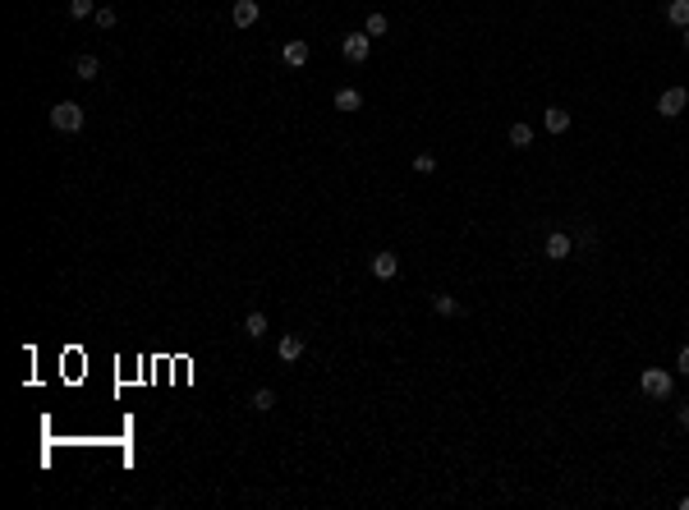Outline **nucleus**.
<instances>
[{"label":"nucleus","instance_id":"f257e3e1","mask_svg":"<svg viewBox=\"0 0 689 510\" xmlns=\"http://www.w3.org/2000/svg\"><path fill=\"white\" fill-rule=\"evenodd\" d=\"M51 124L60 134H79L83 129V106L79 102H55L51 106Z\"/></svg>","mask_w":689,"mask_h":510},{"label":"nucleus","instance_id":"f03ea898","mask_svg":"<svg viewBox=\"0 0 689 510\" xmlns=\"http://www.w3.org/2000/svg\"><path fill=\"white\" fill-rule=\"evenodd\" d=\"M639 386H644V396L666 400V396H671V386H676V381H671V372H666V368H648L644 377H639Z\"/></svg>","mask_w":689,"mask_h":510},{"label":"nucleus","instance_id":"7ed1b4c3","mask_svg":"<svg viewBox=\"0 0 689 510\" xmlns=\"http://www.w3.org/2000/svg\"><path fill=\"white\" fill-rule=\"evenodd\" d=\"M368 51H373V37H368V33H349V37H341V55H345L349 65H363Z\"/></svg>","mask_w":689,"mask_h":510},{"label":"nucleus","instance_id":"20e7f679","mask_svg":"<svg viewBox=\"0 0 689 510\" xmlns=\"http://www.w3.org/2000/svg\"><path fill=\"white\" fill-rule=\"evenodd\" d=\"M685 106H689V92H685V87H666L662 102H657V111H662L666 120H676V115H680Z\"/></svg>","mask_w":689,"mask_h":510},{"label":"nucleus","instance_id":"39448f33","mask_svg":"<svg viewBox=\"0 0 689 510\" xmlns=\"http://www.w3.org/2000/svg\"><path fill=\"white\" fill-rule=\"evenodd\" d=\"M230 18H235V28H253L258 18H262V5H258V0H235Z\"/></svg>","mask_w":689,"mask_h":510},{"label":"nucleus","instance_id":"423d86ee","mask_svg":"<svg viewBox=\"0 0 689 510\" xmlns=\"http://www.w3.org/2000/svg\"><path fill=\"white\" fill-rule=\"evenodd\" d=\"M570 253H575V239H570L566 230H556V234H547V258L551 262H566Z\"/></svg>","mask_w":689,"mask_h":510},{"label":"nucleus","instance_id":"0eeeda50","mask_svg":"<svg viewBox=\"0 0 689 510\" xmlns=\"http://www.w3.org/2000/svg\"><path fill=\"white\" fill-rule=\"evenodd\" d=\"M308 55H313V46H308V42H285L280 60H285L290 70H304V65H308Z\"/></svg>","mask_w":689,"mask_h":510},{"label":"nucleus","instance_id":"6e6552de","mask_svg":"<svg viewBox=\"0 0 689 510\" xmlns=\"http://www.w3.org/2000/svg\"><path fill=\"white\" fill-rule=\"evenodd\" d=\"M395 271H400V258H395V253H373V276L377 281H395Z\"/></svg>","mask_w":689,"mask_h":510},{"label":"nucleus","instance_id":"1a4fd4ad","mask_svg":"<svg viewBox=\"0 0 689 510\" xmlns=\"http://www.w3.org/2000/svg\"><path fill=\"white\" fill-rule=\"evenodd\" d=\"M276 359H280V364H294V359H304V336H280Z\"/></svg>","mask_w":689,"mask_h":510},{"label":"nucleus","instance_id":"9d476101","mask_svg":"<svg viewBox=\"0 0 689 510\" xmlns=\"http://www.w3.org/2000/svg\"><path fill=\"white\" fill-rule=\"evenodd\" d=\"M97 74H101V60H97V55H79V60H74V78H83V83H92Z\"/></svg>","mask_w":689,"mask_h":510},{"label":"nucleus","instance_id":"9b49d317","mask_svg":"<svg viewBox=\"0 0 689 510\" xmlns=\"http://www.w3.org/2000/svg\"><path fill=\"white\" fill-rule=\"evenodd\" d=\"M542 124H547V134H566V129H570V111H561V106H551V111L542 115Z\"/></svg>","mask_w":689,"mask_h":510},{"label":"nucleus","instance_id":"f8f14e48","mask_svg":"<svg viewBox=\"0 0 689 510\" xmlns=\"http://www.w3.org/2000/svg\"><path fill=\"white\" fill-rule=\"evenodd\" d=\"M248 405H253L258 414H271V409H276V391H271V386H258V391H253V400H248Z\"/></svg>","mask_w":689,"mask_h":510},{"label":"nucleus","instance_id":"ddd939ff","mask_svg":"<svg viewBox=\"0 0 689 510\" xmlns=\"http://www.w3.org/2000/svg\"><path fill=\"white\" fill-rule=\"evenodd\" d=\"M666 18L676 28H689V0H666Z\"/></svg>","mask_w":689,"mask_h":510},{"label":"nucleus","instance_id":"4468645a","mask_svg":"<svg viewBox=\"0 0 689 510\" xmlns=\"http://www.w3.org/2000/svg\"><path fill=\"white\" fill-rule=\"evenodd\" d=\"M358 106H363L358 87H341V92H336V111H358Z\"/></svg>","mask_w":689,"mask_h":510},{"label":"nucleus","instance_id":"2eb2a0df","mask_svg":"<svg viewBox=\"0 0 689 510\" xmlns=\"http://www.w3.org/2000/svg\"><path fill=\"white\" fill-rule=\"evenodd\" d=\"M244 331H248V340H262V336H267V313H248Z\"/></svg>","mask_w":689,"mask_h":510},{"label":"nucleus","instance_id":"dca6fc26","mask_svg":"<svg viewBox=\"0 0 689 510\" xmlns=\"http://www.w3.org/2000/svg\"><path fill=\"white\" fill-rule=\"evenodd\" d=\"M432 308L441 313V318H460V313H464V308H460V299H451V294H436Z\"/></svg>","mask_w":689,"mask_h":510},{"label":"nucleus","instance_id":"f3484780","mask_svg":"<svg viewBox=\"0 0 689 510\" xmlns=\"http://www.w3.org/2000/svg\"><path fill=\"white\" fill-rule=\"evenodd\" d=\"M529 143H533L529 124H510V147H529Z\"/></svg>","mask_w":689,"mask_h":510},{"label":"nucleus","instance_id":"a211bd4d","mask_svg":"<svg viewBox=\"0 0 689 510\" xmlns=\"http://www.w3.org/2000/svg\"><path fill=\"white\" fill-rule=\"evenodd\" d=\"M386 28H391V23H386V14H368V23H363V33H368V37H382V33H386Z\"/></svg>","mask_w":689,"mask_h":510},{"label":"nucleus","instance_id":"6ab92c4d","mask_svg":"<svg viewBox=\"0 0 689 510\" xmlns=\"http://www.w3.org/2000/svg\"><path fill=\"white\" fill-rule=\"evenodd\" d=\"M92 14H97L92 0H70V18H92Z\"/></svg>","mask_w":689,"mask_h":510},{"label":"nucleus","instance_id":"aec40b11","mask_svg":"<svg viewBox=\"0 0 689 510\" xmlns=\"http://www.w3.org/2000/svg\"><path fill=\"white\" fill-rule=\"evenodd\" d=\"M414 170H419V175H432L436 170V156L432 152H419V156H414Z\"/></svg>","mask_w":689,"mask_h":510},{"label":"nucleus","instance_id":"412c9836","mask_svg":"<svg viewBox=\"0 0 689 510\" xmlns=\"http://www.w3.org/2000/svg\"><path fill=\"white\" fill-rule=\"evenodd\" d=\"M92 18H97V28H115V9H111V5H101Z\"/></svg>","mask_w":689,"mask_h":510},{"label":"nucleus","instance_id":"4be33fe9","mask_svg":"<svg viewBox=\"0 0 689 510\" xmlns=\"http://www.w3.org/2000/svg\"><path fill=\"white\" fill-rule=\"evenodd\" d=\"M676 368H680V372H685V377H689V345L680 349V354H676Z\"/></svg>","mask_w":689,"mask_h":510},{"label":"nucleus","instance_id":"5701e85b","mask_svg":"<svg viewBox=\"0 0 689 510\" xmlns=\"http://www.w3.org/2000/svg\"><path fill=\"white\" fill-rule=\"evenodd\" d=\"M680 423H685V428H689V405H685V409H680Z\"/></svg>","mask_w":689,"mask_h":510},{"label":"nucleus","instance_id":"b1692460","mask_svg":"<svg viewBox=\"0 0 689 510\" xmlns=\"http://www.w3.org/2000/svg\"><path fill=\"white\" fill-rule=\"evenodd\" d=\"M680 33H685V37H680V42H685V51H689V28H680Z\"/></svg>","mask_w":689,"mask_h":510},{"label":"nucleus","instance_id":"393cba45","mask_svg":"<svg viewBox=\"0 0 689 510\" xmlns=\"http://www.w3.org/2000/svg\"><path fill=\"white\" fill-rule=\"evenodd\" d=\"M680 510H689V497H685V501H680Z\"/></svg>","mask_w":689,"mask_h":510}]
</instances>
